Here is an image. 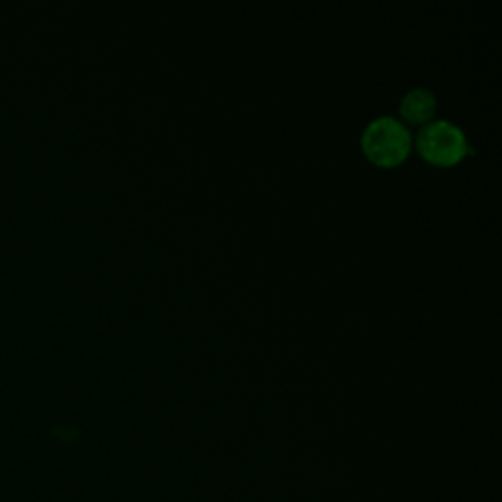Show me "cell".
<instances>
[{
  "mask_svg": "<svg viewBox=\"0 0 502 502\" xmlns=\"http://www.w3.org/2000/svg\"><path fill=\"white\" fill-rule=\"evenodd\" d=\"M412 148V138L402 122L395 118H379L365 128L361 136V150L373 165L383 169L398 167Z\"/></svg>",
  "mask_w": 502,
  "mask_h": 502,
  "instance_id": "6da1fadb",
  "label": "cell"
},
{
  "mask_svg": "<svg viewBox=\"0 0 502 502\" xmlns=\"http://www.w3.org/2000/svg\"><path fill=\"white\" fill-rule=\"evenodd\" d=\"M416 148L424 161L436 167L458 165L471 153L465 133L448 120L426 124V128L418 133Z\"/></svg>",
  "mask_w": 502,
  "mask_h": 502,
  "instance_id": "7a4b0ae2",
  "label": "cell"
},
{
  "mask_svg": "<svg viewBox=\"0 0 502 502\" xmlns=\"http://www.w3.org/2000/svg\"><path fill=\"white\" fill-rule=\"evenodd\" d=\"M436 97L428 88H414L406 92L405 98L400 100V116L402 120L412 126H422L428 124L436 114Z\"/></svg>",
  "mask_w": 502,
  "mask_h": 502,
  "instance_id": "3957f363",
  "label": "cell"
}]
</instances>
